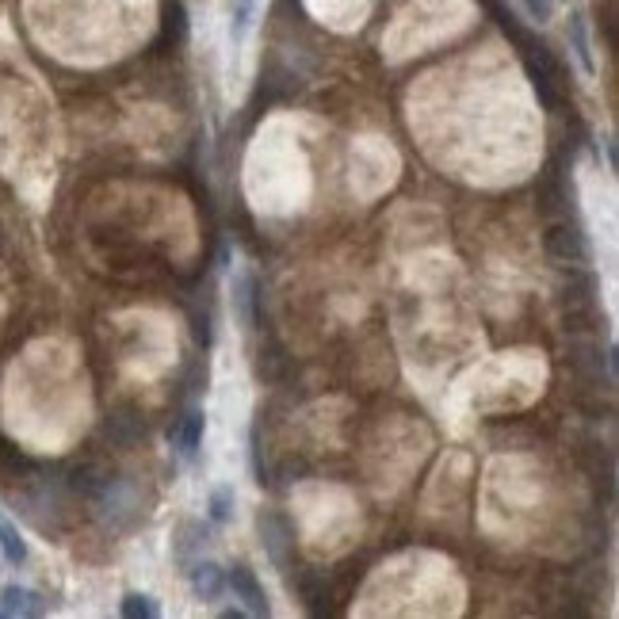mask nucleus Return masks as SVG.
Instances as JSON below:
<instances>
[{
  "instance_id": "nucleus-1",
  "label": "nucleus",
  "mask_w": 619,
  "mask_h": 619,
  "mask_svg": "<svg viewBox=\"0 0 619 619\" xmlns=\"http://www.w3.org/2000/svg\"><path fill=\"white\" fill-rule=\"evenodd\" d=\"M226 589L234 593V600H241V608H245L249 616H272V600H268L260 577L253 574L249 566L237 562L234 570H226Z\"/></svg>"
},
{
  "instance_id": "nucleus-2",
  "label": "nucleus",
  "mask_w": 619,
  "mask_h": 619,
  "mask_svg": "<svg viewBox=\"0 0 619 619\" xmlns=\"http://www.w3.org/2000/svg\"><path fill=\"white\" fill-rule=\"evenodd\" d=\"M543 245H547V253L555 260H562V264H581V260H589V241H585L577 222H555V226L543 234Z\"/></svg>"
},
{
  "instance_id": "nucleus-3",
  "label": "nucleus",
  "mask_w": 619,
  "mask_h": 619,
  "mask_svg": "<svg viewBox=\"0 0 619 619\" xmlns=\"http://www.w3.org/2000/svg\"><path fill=\"white\" fill-rule=\"evenodd\" d=\"M184 574H188V581H192L195 597L207 600V604L226 593V570H222L218 562H211V558H195V562H188Z\"/></svg>"
},
{
  "instance_id": "nucleus-4",
  "label": "nucleus",
  "mask_w": 619,
  "mask_h": 619,
  "mask_svg": "<svg viewBox=\"0 0 619 619\" xmlns=\"http://www.w3.org/2000/svg\"><path fill=\"white\" fill-rule=\"evenodd\" d=\"M203 432H207L203 409H188V413L180 417V425L169 428V440L184 459H195V455H199V444H203Z\"/></svg>"
},
{
  "instance_id": "nucleus-5",
  "label": "nucleus",
  "mask_w": 619,
  "mask_h": 619,
  "mask_svg": "<svg viewBox=\"0 0 619 619\" xmlns=\"http://www.w3.org/2000/svg\"><path fill=\"white\" fill-rule=\"evenodd\" d=\"M207 528L199 524V520H184L180 528H176V539H172V555H176V562L180 566H188V562H195V555H203V547H207Z\"/></svg>"
},
{
  "instance_id": "nucleus-6",
  "label": "nucleus",
  "mask_w": 619,
  "mask_h": 619,
  "mask_svg": "<svg viewBox=\"0 0 619 619\" xmlns=\"http://www.w3.org/2000/svg\"><path fill=\"white\" fill-rule=\"evenodd\" d=\"M46 604L39 593L23 589V585H4L0 589V616H43Z\"/></svg>"
},
{
  "instance_id": "nucleus-7",
  "label": "nucleus",
  "mask_w": 619,
  "mask_h": 619,
  "mask_svg": "<svg viewBox=\"0 0 619 619\" xmlns=\"http://www.w3.org/2000/svg\"><path fill=\"white\" fill-rule=\"evenodd\" d=\"M260 535H264V551H268V558L276 562L283 574H291V562L283 555V543H295V539L287 532V524H283L279 516H260Z\"/></svg>"
},
{
  "instance_id": "nucleus-8",
  "label": "nucleus",
  "mask_w": 619,
  "mask_h": 619,
  "mask_svg": "<svg viewBox=\"0 0 619 619\" xmlns=\"http://www.w3.org/2000/svg\"><path fill=\"white\" fill-rule=\"evenodd\" d=\"M234 302H237V314H241V321H245V329H257L260 295H257V276H253V272H241V276H237Z\"/></svg>"
},
{
  "instance_id": "nucleus-9",
  "label": "nucleus",
  "mask_w": 619,
  "mask_h": 619,
  "mask_svg": "<svg viewBox=\"0 0 619 619\" xmlns=\"http://www.w3.org/2000/svg\"><path fill=\"white\" fill-rule=\"evenodd\" d=\"M570 46H574L581 69H585L589 77H597V62H593V50H589V31H585V16H581V12L570 16Z\"/></svg>"
},
{
  "instance_id": "nucleus-10",
  "label": "nucleus",
  "mask_w": 619,
  "mask_h": 619,
  "mask_svg": "<svg viewBox=\"0 0 619 619\" xmlns=\"http://www.w3.org/2000/svg\"><path fill=\"white\" fill-rule=\"evenodd\" d=\"M207 513H211L214 524H234V516H237L234 486H214L211 497H207Z\"/></svg>"
},
{
  "instance_id": "nucleus-11",
  "label": "nucleus",
  "mask_w": 619,
  "mask_h": 619,
  "mask_svg": "<svg viewBox=\"0 0 619 619\" xmlns=\"http://www.w3.org/2000/svg\"><path fill=\"white\" fill-rule=\"evenodd\" d=\"M107 482H111V474H104L100 467H77L73 478H69V486L81 493V497H88V501H96L104 493Z\"/></svg>"
},
{
  "instance_id": "nucleus-12",
  "label": "nucleus",
  "mask_w": 619,
  "mask_h": 619,
  "mask_svg": "<svg viewBox=\"0 0 619 619\" xmlns=\"http://www.w3.org/2000/svg\"><path fill=\"white\" fill-rule=\"evenodd\" d=\"M0 551H4V558H8L12 566H23V562H27V543H23L20 528H16L4 513H0Z\"/></svg>"
},
{
  "instance_id": "nucleus-13",
  "label": "nucleus",
  "mask_w": 619,
  "mask_h": 619,
  "mask_svg": "<svg viewBox=\"0 0 619 619\" xmlns=\"http://www.w3.org/2000/svg\"><path fill=\"white\" fill-rule=\"evenodd\" d=\"M119 612L127 619H157L161 616V604H157L150 593H127L123 604H119Z\"/></svg>"
},
{
  "instance_id": "nucleus-14",
  "label": "nucleus",
  "mask_w": 619,
  "mask_h": 619,
  "mask_svg": "<svg viewBox=\"0 0 619 619\" xmlns=\"http://www.w3.org/2000/svg\"><path fill=\"white\" fill-rule=\"evenodd\" d=\"M142 432H146V425H138V421H130V417H111V421H107V436H111L115 444H134Z\"/></svg>"
},
{
  "instance_id": "nucleus-15",
  "label": "nucleus",
  "mask_w": 619,
  "mask_h": 619,
  "mask_svg": "<svg viewBox=\"0 0 619 619\" xmlns=\"http://www.w3.org/2000/svg\"><path fill=\"white\" fill-rule=\"evenodd\" d=\"M520 4H524V12L539 23H547L555 16V0H520Z\"/></svg>"
},
{
  "instance_id": "nucleus-16",
  "label": "nucleus",
  "mask_w": 619,
  "mask_h": 619,
  "mask_svg": "<svg viewBox=\"0 0 619 619\" xmlns=\"http://www.w3.org/2000/svg\"><path fill=\"white\" fill-rule=\"evenodd\" d=\"M249 4H253V0H241V12H237V35L245 31V20H249Z\"/></svg>"
},
{
  "instance_id": "nucleus-17",
  "label": "nucleus",
  "mask_w": 619,
  "mask_h": 619,
  "mask_svg": "<svg viewBox=\"0 0 619 619\" xmlns=\"http://www.w3.org/2000/svg\"><path fill=\"white\" fill-rule=\"evenodd\" d=\"M222 619H249L245 608H222Z\"/></svg>"
},
{
  "instance_id": "nucleus-18",
  "label": "nucleus",
  "mask_w": 619,
  "mask_h": 619,
  "mask_svg": "<svg viewBox=\"0 0 619 619\" xmlns=\"http://www.w3.org/2000/svg\"><path fill=\"white\" fill-rule=\"evenodd\" d=\"M604 150H608V165H612V169H616V142H612V138H608V142H604Z\"/></svg>"
}]
</instances>
